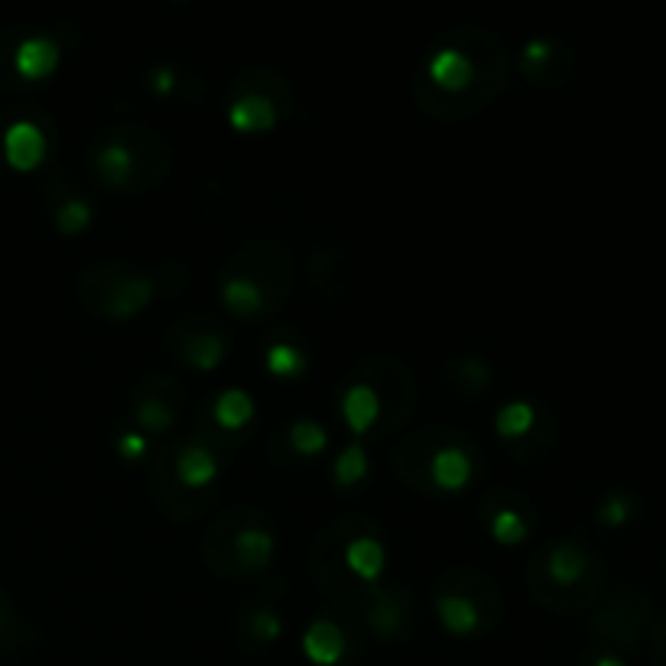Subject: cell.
<instances>
[{
    "label": "cell",
    "instance_id": "cell-8",
    "mask_svg": "<svg viewBox=\"0 0 666 666\" xmlns=\"http://www.w3.org/2000/svg\"><path fill=\"white\" fill-rule=\"evenodd\" d=\"M56 66H59V43L53 36H26L13 49V69L30 82L46 79Z\"/></svg>",
    "mask_w": 666,
    "mask_h": 666
},
{
    "label": "cell",
    "instance_id": "cell-21",
    "mask_svg": "<svg viewBox=\"0 0 666 666\" xmlns=\"http://www.w3.org/2000/svg\"><path fill=\"white\" fill-rule=\"evenodd\" d=\"M533 423H537V410H533L527 400H510V403H504V406L497 410V416H494V429H497L504 439L524 436Z\"/></svg>",
    "mask_w": 666,
    "mask_h": 666
},
{
    "label": "cell",
    "instance_id": "cell-4",
    "mask_svg": "<svg viewBox=\"0 0 666 666\" xmlns=\"http://www.w3.org/2000/svg\"><path fill=\"white\" fill-rule=\"evenodd\" d=\"M651 624H654V605H651L647 592L638 585H624L595 615L592 631L608 644L638 647V641L644 638V631H651Z\"/></svg>",
    "mask_w": 666,
    "mask_h": 666
},
{
    "label": "cell",
    "instance_id": "cell-24",
    "mask_svg": "<svg viewBox=\"0 0 666 666\" xmlns=\"http://www.w3.org/2000/svg\"><path fill=\"white\" fill-rule=\"evenodd\" d=\"M634 507H638V497L631 491H615L598 504V520L605 527H624L634 517Z\"/></svg>",
    "mask_w": 666,
    "mask_h": 666
},
{
    "label": "cell",
    "instance_id": "cell-32",
    "mask_svg": "<svg viewBox=\"0 0 666 666\" xmlns=\"http://www.w3.org/2000/svg\"><path fill=\"white\" fill-rule=\"evenodd\" d=\"M117 449H120V456L137 459V456H143V452H147V439H143L140 433H124V436L117 439Z\"/></svg>",
    "mask_w": 666,
    "mask_h": 666
},
{
    "label": "cell",
    "instance_id": "cell-28",
    "mask_svg": "<svg viewBox=\"0 0 666 666\" xmlns=\"http://www.w3.org/2000/svg\"><path fill=\"white\" fill-rule=\"evenodd\" d=\"M267 368H271L274 375H284V378H289V375H299V371L306 368V355H302L296 345L277 342V345H271V348H267Z\"/></svg>",
    "mask_w": 666,
    "mask_h": 666
},
{
    "label": "cell",
    "instance_id": "cell-9",
    "mask_svg": "<svg viewBox=\"0 0 666 666\" xmlns=\"http://www.w3.org/2000/svg\"><path fill=\"white\" fill-rule=\"evenodd\" d=\"M345 647H348L345 631H342L335 621H329V618L312 621V624L306 628V634H302V651H306V657L319 666L338 664V661L345 657Z\"/></svg>",
    "mask_w": 666,
    "mask_h": 666
},
{
    "label": "cell",
    "instance_id": "cell-30",
    "mask_svg": "<svg viewBox=\"0 0 666 666\" xmlns=\"http://www.w3.org/2000/svg\"><path fill=\"white\" fill-rule=\"evenodd\" d=\"M651 661L654 666H666V615L651 624Z\"/></svg>",
    "mask_w": 666,
    "mask_h": 666
},
{
    "label": "cell",
    "instance_id": "cell-29",
    "mask_svg": "<svg viewBox=\"0 0 666 666\" xmlns=\"http://www.w3.org/2000/svg\"><path fill=\"white\" fill-rule=\"evenodd\" d=\"M280 631H284V621H280V615H274L271 608H257V611L251 615V634H254L257 641H277Z\"/></svg>",
    "mask_w": 666,
    "mask_h": 666
},
{
    "label": "cell",
    "instance_id": "cell-15",
    "mask_svg": "<svg viewBox=\"0 0 666 666\" xmlns=\"http://www.w3.org/2000/svg\"><path fill=\"white\" fill-rule=\"evenodd\" d=\"M176 478L183 481V487H205L211 478L218 475V459L208 446L190 443L183 449H176Z\"/></svg>",
    "mask_w": 666,
    "mask_h": 666
},
{
    "label": "cell",
    "instance_id": "cell-5",
    "mask_svg": "<svg viewBox=\"0 0 666 666\" xmlns=\"http://www.w3.org/2000/svg\"><path fill=\"white\" fill-rule=\"evenodd\" d=\"M520 72L533 82H547L550 85H566L575 76V56L570 46L553 43V39H530L520 53Z\"/></svg>",
    "mask_w": 666,
    "mask_h": 666
},
{
    "label": "cell",
    "instance_id": "cell-31",
    "mask_svg": "<svg viewBox=\"0 0 666 666\" xmlns=\"http://www.w3.org/2000/svg\"><path fill=\"white\" fill-rule=\"evenodd\" d=\"M176 85H180V79H176V69H173V66H160V69L150 72V89H153L157 95H170V92H176Z\"/></svg>",
    "mask_w": 666,
    "mask_h": 666
},
{
    "label": "cell",
    "instance_id": "cell-33",
    "mask_svg": "<svg viewBox=\"0 0 666 666\" xmlns=\"http://www.w3.org/2000/svg\"><path fill=\"white\" fill-rule=\"evenodd\" d=\"M459 371H462V378H469V383H472V387H481V383H487V378H491L487 365H484V361H478V358H469V361H462V365H459Z\"/></svg>",
    "mask_w": 666,
    "mask_h": 666
},
{
    "label": "cell",
    "instance_id": "cell-27",
    "mask_svg": "<svg viewBox=\"0 0 666 666\" xmlns=\"http://www.w3.org/2000/svg\"><path fill=\"white\" fill-rule=\"evenodd\" d=\"M491 533H494V540H501V543H520L524 537H527V520L520 517V510H514V507H501L497 514H494V520H491Z\"/></svg>",
    "mask_w": 666,
    "mask_h": 666
},
{
    "label": "cell",
    "instance_id": "cell-6",
    "mask_svg": "<svg viewBox=\"0 0 666 666\" xmlns=\"http://www.w3.org/2000/svg\"><path fill=\"white\" fill-rule=\"evenodd\" d=\"M3 157L13 170H33L46 157V137L33 120H13L3 134Z\"/></svg>",
    "mask_w": 666,
    "mask_h": 666
},
{
    "label": "cell",
    "instance_id": "cell-2",
    "mask_svg": "<svg viewBox=\"0 0 666 666\" xmlns=\"http://www.w3.org/2000/svg\"><path fill=\"white\" fill-rule=\"evenodd\" d=\"M530 588L556 611H585L605 588V563L575 540L550 543L530 563Z\"/></svg>",
    "mask_w": 666,
    "mask_h": 666
},
{
    "label": "cell",
    "instance_id": "cell-22",
    "mask_svg": "<svg viewBox=\"0 0 666 666\" xmlns=\"http://www.w3.org/2000/svg\"><path fill=\"white\" fill-rule=\"evenodd\" d=\"M134 413H137V420L147 426V429H153V433H163V429H170L173 426V420H176V413H173V406L160 397V393H140L137 397V406H134Z\"/></svg>",
    "mask_w": 666,
    "mask_h": 666
},
{
    "label": "cell",
    "instance_id": "cell-1",
    "mask_svg": "<svg viewBox=\"0 0 666 666\" xmlns=\"http://www.w3.org/2000/svg\"><path fill=\"white\" fill-rule=\"evenodd\" d=\"M449 36L459 43H443L429 56L423 76L413 82L416 104L439 120L472 117L475 111L494 101L507 79V53L501 39L478 62L469 53L462 30H449Z\"/></svg>",
    "mask_w": 666,
    "mask_h": 666
},
{
    "label": "cell",
    "instance_id": "cell-26",
    "mask_svg": "<svg viewBox=\"0 0 666 666\" xmlns=\"http://www.w3.org/2000/svg\"><path fill=\"white\" fill-rule=\"evenodd\" d=\"M89 221H92V205L85 198H66L56 208V225L66 234H79L82 228H89Z\"/></svg>",
    "mask_w": 666,
    "mask_h": 666
},
{
    "label": "cell",
    "instance_id": "cell-14",
    "mask_svg": "<svg viewBox=\"0 0 666 666\" xmlns=\"http://www.w3.org/2000/svg\"><path fill=\"white\" fill-rule=\"evenodd\" d=\"M342 413L355 433H368L381 420V393L371 383H352L342 393Z\"/></svg>",
    "mask_w": 666,
    "mask_h": 666
},
{
    "label": "cell",
    "instance_id": "cell-12",
    "mask_svg": "<svg viewBox=\"0 0 666 666\" xmlns=\"http://www.w3.org/2000/svg\"><path fill=\"white\" fill-rule=\"evenodd\" d=\"M472 456L462 446H439L429 456V478L443 491H459L472 478Z\"/></svg>",
    "mask_w": 666,
    "mask_h": 666
},
{
    "label": "cell",
    "instance_id": "cell-13",
    "mask_svg": "<svg viewBox=\"0 0 666 666\" xmlns=\"http://www.w3.org/2000/svg\"><path fill=\"white\" fill-rule=\"evenodd\" d=\"M436 615L439 621L452 631V634H472L478 624H481V608H478L475 598H469L466 592L459 588H449V592H439L436 595Z\"/></svg>",
    "mask_w": 666,
    "mask_h": 666
},
{
    "label": "cell",
    "instance_id": "cell-23",
    "mask_svg": "<svg viewBox=\"0 0 666 666\" xmlns=\"http://www.w3.org/2000/svg\"><path fill=\"white\" fill-rule=\"evenodd\" d=\"M325 443H329V433H325V426L315 423V420H296V423L289 426V446H292L296 452H302V456L322 452Z\"/></svg>",
    "mask_w": 666,
    "mask_h": 666
},
{
    "label": "cell",
    "instance_id": "cell-18",
    "mask_svg": "<svg viewBox=\"0 0 666 666\" xmlns=\"http://www.w3.org/2000/svg\"><path fill=\"white\" fill-rule=\"evenodd\" d=\"M345 563L361 578H378L383 570V543L378 537H352L345 547Z\"/></svg>",
    "mask_w": 666,
    "mask_h": 666
},
{
    "label": "cell",
    "instance_id": "cell-19",
    "mask_svg": "<svg viewBox=\"0 0 666 666\" xmlns=\"http://www.w3.org/2000/svg\"><path fill=\"white\" fill-rule=\"evenodd\" d=\"M251 416H254V400L248 397V390L228 387V390L218 393V400H215V420L225 429H241Z\"/></svg>",
    "mask_w": 666,
    "mask_h": 666
},
{
    "label": "cell",
    "instance_id": "cell-16",
    "mask_svg": "<svg viewBox=\"0 0 666 666\" xmlns=\"http://www.w3.org/2000/svg\"><path fill=\"white\" fill-rule=\"evenodd\" d=\"M221 302L238 315H254L267 306V289L248 274H231L221 280Z\"/></svg>",
    "mask_w": 666,
    "mask_h": 666
},
{
    "label": "cell",
    "instance_id": "cell-20",
    "mask_svg": "<svg viewBox=\"0 0 666 666\" xmlns=\"http://www.w3.org/2000/svg\"><path fill=\"white\" fill-rule=\"evenodd\" d=\"M365 618H368V624L375 628L378 638H393V634L403 628V605L381 592V595H375V598L368 601Z\"/></svg>",
    "mask_w": 666,
    "mask_h": 666
},
{
    "label": "cell",
    "instance_id": "cell-25",
    "mask_svg": "<svg viewBox=\"0 0 666 666\" xmlns=\"http://www.w3.org/2000/svg\"><path fill=\"white\" fill-rule=\"evenodd\" d=\"M332 475H335L338 484H355V481H361V478L368 475V452H365L358 443L345 446V449L338 452V459H335Z\"/></svg>",
    "mask_w": 666,
    "mask_h": 666
},
{
    "label": "cell",
    "instance_id": "cell-10",
    "mask_svg": "<svg viewBox=\"0 0 666 666\" xmlns=\"http://www.w3.org/2000/svg\"><path fill=\"white\" fill-rule=\"evenodd\" d=\"M280 120V107L267 95L241 92L228 104V124L234 130H271Z\"/></svg>",
    "mask_w": 666,
    "mask_h": 666
},
{
    "label": "cell",
    "instance_id": "cell-7",
    "mask_svg": "<svg viewBox=\"0 0 666 666\" xmlns=\"http://www.w3.org/2000/svg\"><path fill=\"white\" fill-rule=\"evenodd\" d=\"M274 560V533L261 524H248L231 540V570H267Z\"/></svg>",
    "mask_w": 666,
    "mask_h": 666
},
{
    "label": "cell",
    "instance_id": "cell-3",
    "mask_svg": "<svg viewBox=\"0 0 666 666\" xmlns=\"http://www.w3.org/2000/svg\"><path fill=\"white\" fill-rule=\"evenodd\" d=\"M153 289L157 284L150 277L114 264H97L79 277V292L85 296V302L111 319H130L134 312H140L153 299Z\"/></svg>",
    "mask_w": 666,
    "mask_h": 666
},
{
    "label": "cell",
    "instance_id": "cell-34",
    "mask_svg": "<svg viewBox=\"0 0 666 666\" xmlns=\"http://www.w3.org/2000/svg\"><path fill=\"white\" fill-rule=\"evenodd\" d=\"M592 666H628L621 657H615V654H601V657H595V664Z\"/></svg>",
    "mask_w": 666,
    "mask_h": 666
},
{
    "label": "cell",
    "instance_id": "cell-17",
    "mask_svg": "<svg viewBox=\"0 0 666 666\" xmlns=\"http://www.w3.org/2000/svg\"><path fill=\"white\" fill-rule=\"evenodd\" d=\"M180 352L183 358L190 361L192 368H215L225 352H228V342L221 332H211V329H195V332H183L180 338Z\"/></svg>",
    "mask_w": 666,
    "mask_h": 666
},
{
    "label": "cell",
    "instance_id": "cell-11",
    "mask_svg": "<svg viewBox=\"0 0 666 666\" xmlns=\"http://www.w3.org/2000/svg\"><path fill=\"white\" fill-rule=\"evenodd\" d=\"M95 170L107 186H127L137 173V157H134L130 143L124 137H107L97 147Z\"/></svg>",
    "mask_w": 666,
    "mask_h": 666
}]
</instances>
